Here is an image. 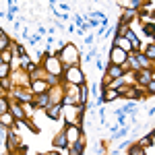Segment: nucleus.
<instances>
[{
	"mask_svg": "<svg viewBox=\"0 0 155 155\" xmlns=\"http://www.w3.org/2000/svg\"><path fill=\"white\" fill-rule=\"evenodd\" d=\"M110 58H112V62H114L116 66H120V64H124V60H126V52L120 50L118 46H114L112 52H110Z\"/></svg>",
	"mask_w": 155,
	"mask_h": 155,
	"instance_id": "f257e3e1",
	"label": "nucleus"
},
{
	"mask_svg": "<svg viewBox=\"0 0 155 155\" xmlns=\"http://www.w3.org/2000/svg\"><path fill=\"white\" fill-rule=\"evenodd\" d=\"M60 56H62V60H66V64H74L77 62V50H74V46H66Z\"/></svg>",
	"mask_w": 155,
	"mask_h": 155,
	"instance_id": "f03ea898",
	"label": "nucleus"
},
{
	"mask_svg": "<svg viewBox=\"0 0 155 155\" xmlns=\"http://www.w3.org/2000/svg\"><path fill=\"white\" fill-rule=\"evenodd\" d=\"M46 66H48V71L54 72V77H60V74H62V66H60V60L56 58V56H50Z\"/></svg>",
	"mask_w": 155,
	"mask_h": 155,
	"instance_id": "7ed1b4c3",
	"label": "nucleus"
},
{
	"mask_svg": "<svg viewBox=\"0 0 155 155\" xmlns=\"http://www.w3.org/2000/svg\"><path fill=\"white\" fill-rule=\"evenodd\" d=\"M81 139V130L77 128V126H68V130H66V141H71V143H77Z\"/></svg>",
	"mask_w": 155,
	"mask_h": 155,
	"instance_id": "20e7f679",
	"label": "nucleus"
},
{
	"mask_svg": "<svg viewBox=\"0 0 155 155\" xmlns=\"http://www.w3.org/2000/svg\"><path fill=\"white\" fill-rule=\"evenodd\" d=\"M66 77H68V81H72V83H83V74L77 71V68H71V71L66 72Z\"/></svg>",
	"mask_w": 155,
	"mask_h": 155,
	"instance_id": "39448f33",
	"label": "nucleus"
},
{
	"mask_svg": "<svg viewBox=\"0 0 155 155\" xmlns=\"http://www.w3.org/2000/svg\"><path fill=\"white\" fill-rule=\"evenodd\" d=\"M107 74H110L112 79H120V77L124 74V71H122V66H116V64H112V66L107 68Z\"/></svg>",
	"mask_w": 155,
	"mask_h": 155,
	"instance_id": "423d86ee",
	"label": "nucleus"
},
{
	"mask_svg": "<svg viewBox=\"0 0 155 155\" xmlns=\"http://www.w3.org/2000/svg\"><path fill=\"white\" fill-rule=\"evenodd\" d=\"M62 107H64L62 104H56V106H50V107H48V116H50V118H54V120H56V118L60 116V110H62Z\"/></svg>",
	"mask_w": 155,
	"mask_h": 155,
	"instance_id": "0eeeda50",
	"label": "nucleus"
},
{
	"mask_svg": "<svg viewBox=\"0 0 155 155\" xmlns=\"http://www.w3.org/2000/svg\"><path fill=\"white\" fill-rule=\"evenodd\" d=\"M46 89H48V83L46 81H33V91L35 93L41 95V93H46Z\"/></svg>",
	"mask_w": 155,
	"mask_h": 155,
	"instance_id": "6e6552de",
	"label": "nucleus"
},
{
	"mask_svg": "<svg viewBox=\"0 0 155 155\" xmlns=\"http://www.w3.org/2000/svg\"><path fill=\"white\" fill-rule=\"evenodd\" d=\"M137 79H139V81H141V83H149V81H153V74H149V72L147 71H141L139 72V74H137Z\"/></svg>",
	"mask_w": 155,
	"mask_h": 155,
	"instance_id": "1a4fd4ad",
	"label": "nucleus"
},
{
	"mask_svg": "<svg viewBox=\"0 0 155 155\" xmlns=\"http://www.w3.org/2000/svg\"><path fill=\"white\" fill-rule=\"evenodd\" d=\"M66 143H68V141H66V134H64V132H60L58 137L54 139V145H56V147H66Z\"/></svg>",
	"mask_w": 155,
	"mask_h": 155,
	"instance_id": "9d476101",
	"label": "nucleus"
},
{
	"mask_svg": "<svg viewBox=\"0 0 155 155\" xmlns=\"http://www.w3.org/2000/svg\"><path fill=\"white\" fill-rule=\"evenodd\" d=\"M106 89H107V87H106ZM116 97H118V91H116V89H107L106 93L101 95V99H106V101H110V99H116Z\"/></svg>",
	"mask_w": 155,
	"mask_h": 155,
	"instance_id": "9b49d317",
	"label": "nucleus"
},
{
	"mask_svg": "<svg viewBox=\"0 0 155 155\" xmlns=\"http://www.w3.org/2000/svg\"><path fill=\"white\" fill-rule=\"evenodd\" d=\"M143 56H145L147 60H153V58H155V46H153V44H151V46L147 48V52H145Z\"/></svg>",
	"mask_w": 155,
	"mask_h": 155,
	"instance_id": "f8f14e48",
	"label": "nucleus"
},
{
	"mask_svg": "<svg viewBox=\"0 0 155 155\" xmlns=\"http://www.w3.org/2000/svg\"><path fill=\"white\" fill-rule=\"evenodd\" d=\"M143 31H145V35L149 37V39H153V23L145 25V27H143Z\"/></svg>",
	"mask_w": 155,
	"mask_h": 155,
	"instance_id": "ddd939ff",
	"label": "nucleus"
},
{
	"mask_svg": "<svg viewBox=\"0 0 155 155\" xmlns=\"http://www.w3.org/2000/svg\"><path fill=\"white\" fill-rule=\"evenodd\" d=\"M37 104H39V107H46L50 104V101H48V95H46V93H41V95H39V99H37ZM50 106H52V104H50Z\"/></svg>",
	"mask_w": 155,
	"mask_h": 155,
	"instance_id": "4468645a",
	"label": "nucleus"
},
{
	"mask_svg": "<svg viewBox=\"0 0 155 155\" xmlns=\"http://www.w3.org/2000/svg\"><path fill=\"white\" fill-rule=\"evenodd\" d=\"M0 120H2V126H12V118H11V116L2 114V116H0Z\"/></svg>",
	"mask_w": 155,
	"mask_h": 155,
	"instance_id": "2eb2a0df",
	"label": "nucleus"
},
{
	"mask_svg": "<svg viewBox=\"0 0 155 155\" xmlns=\"http://www.w3.org/2000/svg\"><path fill=\"white\" fill-rule=\"evenodd\" d=\"M6 110H8V107H6V99H4V97H0V116H2V114H6Z\"/></svg>",
	"mask_w": 155,
	"mask_h": 155,
	"instance_id": "dca6fc26",
	"label": "nucleus"
},
{
	"mask_svg": "<svg viewBox=\"0 0 155 155\" xmlns=\"http://www.w3.org/2000/svg\"><path fill=\"white\" fill-rule=\"evenodd\" d=\"M0 56H2V64H8V62H11V52H6V50H4Z\"/></svg>",
	"mask_w": 155,
	"mask_h": 155,
	"instance_id": "f3484780",
	"label": "nucleus"
},
{
	"mask_svg": "<svg viewBox=\"0 0 155 155\" xmlns=\"http://www.w3.org/2000/svg\"><path fill=\"white\" fill-rule=\"evenodd\" d=\"M8 71H11V68H8V64H2V66H0V79H4V77L8 74Z\"/></svg>",
	"mask_w": 155,
	"mask_h": 155,
	"instance_id": "a211bd4d",
	"label": "nucleus"
},
{
	"mask_svg": "<svg viewBox=\"0 0 155 155\" xmlns=\"http://www.w3.org/2000/svg\"><path fill=\"white\" fill-rule=\"evenodd\" d=\"M12 114H15V116H19V118H23V116H25L23 110H21V106H12Z\"/></svg>",
	"mask_w": 155,
	"mask_h": 155,
	"instance_id": "6ab92c4d",
	"label": "nucleus"
},
{
	"mask_svg": "<svg viewBox=\"0 0 155 155\" xmlns=\"http://www.w3.org/2000/svg\"><path fill=\"white\" fill-rule=\"evenodd\" d=\"M128 155H145V153H143L141 147H134V149H130V153H128Z\"/></svg>",
	"mask_w": 155,
	"mask_h": 155,
	"instance_id": "aec40b11",
	"label": "nucleus"
},
{
	"mask_svg": "<svg viewBox=\"0 0 155 155\" xmlns=\"http://www.w3.org/2000/svg\"><path fill=\"white\" fill-rule=\"evenodd\" d=\"M139 62H141V64H143V66H149V60L145 58L143 54H139Z\"/></svg>",
	"mask_w": 155,
	"mask_h": 155,
	"instance_id": "412c9836",
	"label": "nucleus"
},
{
	"mask_svg": "<svg viewBox=\"0 0 155 155\" xmlns=\"http://www.w3.org/2000/svg\"><path fill=\"white\" fill-rule=\"evenodd\" d=\"M145 143L153 145V132H149V134H147V137H145Z\"/></svg>",
	"mask_w": 155,
	"mask_h": 155,
	"instance_id": "4be33fe9",
	"label": "nucleus"
},
{
	"mask_svg": "<svg viewBox=\"0 0 155 155\" xmlns=\"http://www.w3.org/2000/svg\"><path fill=\"white\" fill-rule=\"evenodd\" d=\"M132 17V11H126L124 12V17H122V21H124V23H126V21H128V19H130Z\"/></svg>",
	"mask_w": 155,
	"mask_h": 155,
	"instance_id": "5701e85b",
	"label": "nucleus"
},
{
	"mask_svg": "<svg viewBox=\"0 0 155 155\" xmlns=\"http://www.w3.org/2000/svg\"><path fill=\"white\" fill-rule=\"evenodd\" d=\"M147 85H149V93H153V91H155V81H149Z\"/></svg>",
	"mask_w": 155,
	"mask_h": 155,
	"instance_id": "b1692460",
	"label": "nucleus"
},
{
	"mask_svg": "<svg viewBox=\"0 0 155 155\" xmlns=\"http://www.w3.org/2000/svg\"><path fill=\"white\" fill-rule=\"evenodd\" d=\"M29 41H31V44H33V46H35L37 41H39V37H37V35H33V37H29Z\"/></svg>",
	"mask_w": 155,
	"mask_h": 155,
	"instance_id": "393cba45",
	"label": "nucleus"
},
{
	"mask_svg": "<svg viewBox=\"0 0 155 155\" xmlns=\"http://www.w3.org/2000/svg\"><path fill=\"white\" fill-rule=\"evenodd\" d=\"M126 132H128V128H122V130H120L118 134H116V137H124V134H126Z\"/></svg>",
	"mask_w": 155,
	"mask_h": 155,
	"instance_id": "a878e982",
	"label": "nucleus"
},
{
	"mask_svg": "<svg viewBox=\"0 0 155 155\" xmlns=\"http://www.w3.org/2000/svg\"><path fill=\"white\" fill-rule=\"evenodd\" d=\"M0 37H4V33H2V29H0Z\"/></svg>",
	"mask_w": 155,
	"mask_h": 155,
	"instance_id": "bb28decb",
	"label": "nucleus"
}]
</instances>
